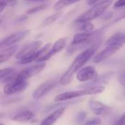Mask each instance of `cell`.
<instances>
[{
	"instance_id": "obj_23",
	"label": "cell",
	"mask_w": 125,
	"mask_h": 125,
	"mask_svg": "<svg viewBox=\"0 0 125 125\" xmlns=\"http://www.w3.org/2000/svg\"><path fill=\"white\" fill-rule=\"evenodd\" d=\"M78 24H81V26H80L81 30H83L86 32H91L94 29V24L92 23H91L90 21L81 23H78Z\"/></svg>"
},
{
	"instance_id": "obj_3",
	"label": "cell",
	"mask_w": 125,
	"mask_h": 125,
	"mask_svg": "<svg viewBox=\"0 0 125 125\" xmlns=\"http://www.w3.org/2000/svg\"><path fill=\"white\" fill-rule=\"evenodd\" d=\"M105 89L104 86H92L86 87L82 90L78 91H70L58 94L54 100L55 102H62L69 100L73 98L85 96V95H96L103 93Z\"/></svg>"
},
{
	"instance_id": "obj_29",
	"label": "cell",
	"mask_w": 125,
	"mask_h": 125,
	"mask_svg": "<svg viewBox=\"0 0 125 125\" xmlns=\"http://www.w3.org/2000/svg\"><path fill=\"white\" fill-rule=\"evenodd\" d=\"M114 7L119 8V7H122L125 6V0H117L114 3Z\"/></svg>"
},
{
	"instance_id": "obj_32",
	"label": "cell",
	"mask_w": 125,
	"mask_h": 125,
	"mask_svg": "<svg viewBox=\"0 0 125 125\" xmlns=\"http://www.w3.org/2000/svg\"><path fill=\"white\" fill-rule=\"evenodd\" d=\"M27 1H48V0H26Z\"/></svg>"
},
{
	"instance_id": "obj_5",
	"label": "cell",
	"mask_w": 125,
	"mask_h": 125,
	"mask_svg": "<svg viewBox=\"0 0 125 125\" xmlns=\"http://www.w3.org/2000/svg\"><path fill=\"white\" fill-rule=\"evenodd\" d=\"M29 32V30H22L7 37L0 42V50H4L7 48L15 45L17 42H20L21 40L25 38Z\"/></svg>"
},
{
	"instance_id": "obj_25",
	"label": "cell",
	"mask_w": 125,
	"mask_h": 125,
	"mask_svg": "<svg viewBox=\"0 0 125 125\" xmlns=\"http://www.w3.org/2000/svg\"><path fill=\"white\" fill-rule=\"evenodd\" d=\"M118 80L119 83L125 87V69L122 70V71H120V73L118 75Z\"/></svg>"
},
{
	"instance_id": "obj_8",
	"label": "cell",
	"mask_w": 125,
	"mask_h": 125,
	"mask_svg": "<svg viewBox=\"0 0 125 125\" xmlns=\"http://www.w3.org/2000/svg\"><path fill=\"white\" fill-rule=\"evenodd\" d=\"M97 31H91V32H79L77 33L74 37L71 42V45L73 46H83L86 45L89 42L94 40V37Z\"/></svg>"
},
{
	"instance_id": "obj_13",
	"label": "cell",
	"mask_w": 125,
	"mask_h": 125,
	"mask_svg": "<svg viewBox=\"0 0 125 125\" xmlns=\"http://www.w3.org/2000/svg\"><path fill=\"white\" fill-rule=\"evenodd\" d=\"M89 109L97 116L105 115L111 113L112 108L97 100H91L89 103Z\"/></svg>"
},
{
	"instance_id": "obj_33",
	"label": "cell",
	"mask_w": 125,
	"mask_h": 125,
	"mask_svg": "<svg viewBox=\"0 0 125 125\" xmlns=\"http://www.w3.org/2000/svg\"><path fill=\"white\" fill-rule=\"evenodd\" d=\"M4 8H5V7H4V6H1V5H0V13H1V12L4 10Z\"/></svg>"
},
{
	"instance_id": "obj_34",
	"label": "cell",
	"mask_w": 125,
	"mask_h": 125,
	"mask_svg": "<svg viewBox=\"0 0 125 125\" xmlns=\"http://www.w3.org/2000/svg\"><path fill=\"white\" fill-rule=\"evenodd\" d=\"M4 116V114H0V119H1V118H2Z\"/></svg>"
},
{
	"instance_id": "obj_17",
	"label": "cell",
	"mask_w": 125,
	"mask_h": 125,
	"mask_svg": "<svg viewBox=\"0 0 125 125\" xmlns=\"http://www.w3.org/2000/svg\"><path fill=\"white\" fill-rule=\"evenodd\" d=\"M17 48H18V46L13 45L12 47L4 49L3 51V52H1V53H0V64L4 63V62L7 61L16 52Z\"/></svg>"
},
{
	"instance_id": "obj_35",
	"label": "cell",
	"mask_w": 125,
	"mask_h": 125,
	"mask_svg": "<svg viewBox=\"0 0 125 125\" xmlns=\"http://www.w3.org/2000/svg\"><path fill=\"white\" fill-rule=\"evenodd\" d=\"M0 125H3L2 123H0Z\"/></svg>"
},
{
	"instance_id": "obj_26",
	"label": "cell",
	"mask_w": 125,
	"mask_h": 125,
	"mask_svg": "<svg viewBox=\"0 0 125 125\" xmlns=\"http://www.w3.org/2000/svg\"><path fill=\"white\" fill-rule=\"evenodd\" d=\"M86 117V112L81 111V112L78 113L77 116H76V122H77V123H78V124L82 123L85 120Z\"/></svg>"
},
{
	"instance_id": "obj_28",
	"label": "cell",
	"mask_w": 125,
	"mask_h": 125,
	"mask_svg": "<svg viewBox=\"0 0 125 125\" xmlns=\"http://www.w3.org/2000/svg\"><path fill=\"white\" fill-rule=\"evenodd\" d=\"M112 125H125V112L124 114Z\"/></svg>"
},
{
	"instance_id": "obj_10",
	"label": "cell",
	"mask_w": 125,
	"mask_h": 125,
	"mask_svg": "<svg viewBox=\"0 0 125 125\" xmlns=\"http://www.w3.org/2000/svg\"><path fill=\"white\" fill-rule=\"evenodd\" d=\"M45 62H37V64H33L29 67H26L19 72L18 74L23 78L28 80L29 78L39 74L45 67Z\"/></svg>"
},
{
	"instance_id": "obj_16",
	"label": "cell",
	"mask_w": 125,
	"mask_h": 125,
	"mask_svg": "<svg viewBox=\"0 0 125 125\" xmlns=\"http://www.w3.org/2000/svg\"><path fill=\"white\" fill-rule=\"evenodd\" d=\"M125 43V34L122 32H118L114 34L111 36L106 42V46H111V45H122Z\"/></svg>"
},
{
	"instance_id": "obj_7",
	"label": "cell",
	"mask_w": 125,
	"mask_h": 125,
	"mask_svg": "<svg viewBox=\"0 0 125 125\" xmlns=\"http://www.w3.org/2000/svg\"><path fill=\"white\" fill-rule=\"evenodd\" d=\"M97 78V73L93 66H86L82 67L76 75V78L80 82L93 81Z\"/></svg>"
},
{
	"instance_id": "obj_18",
	"label": "cell",
	"mask_w": 125,
	"mask_h": 125,
	"mask_svg": "<svg viewBox=\"0 0 125 125\" xmlns=\"http://www.w3.org/2000/svg\"><path fill=\"white\" fill-rule=\"evenodd\" d=\"M66 44H67L66 39H64V38H60L58 40H56L53 43V45L51 47L50 51L52 53L53 55H55L56 53L60 52L65 47Z\"/></svg>"
},
{
	"instance_id": "obj_4",
	"label": "cell",
	"mask_w": 125,
	"mask_h": 125,
	"mask_svg": "<svg viewBox=\"0 0 125 125\" xmlns=\"http://www.w3.org/2000/svg\"><path fill=\"white\" fill-rule=\"evenodd\" d=\"M7 82L4 87V93L6 95H12L24 91L29 86L27 80L21 78L18 73H13L4 80Z\"/></svg>"
},
{
	"instance_id": "obj_1",
	"label": "cell",
	"mask_w": 125,
	"mask_h": 125,
	"mask_svg": "<svg viewBox=\"0 0 125 125\" xmlns=\"http://www.w3.org/2000/svg\"><path fill=\"white\" fill-rule=\"evenodd\" d=\"M98 44L92 45L88 48L80 53L72 62L70 66L66 70V72L62 75L59 80V83L63 86H67L70 84L76 73H78L86 63L87 62L94 56V53L98 48Z\"/></svg>"
},
{
	"instance_id": "obj_6",
	"label": "cell",
	"mask_w": 125,
	"mask_h": 125,
	"mask_svg": "<svg viewBox=\"0 0 125 125\" xmlns=\"http://www.w3.org/2000/svg\"><path fill=\"white\" fill-rule=\"evenodd\" d=\"M59 83L56 79H49L41 83L32 93V97L35 100H39L45 96Z\"/></svg>"
},
{
	"instance_id": "obj_22",
	"label": "cell",
	"mask_w": 125,
	"mask_h": 125,
	"mask_svg": "<svg viewBox=\"0 0 125 125\" xmlns=\"http://www.w3.org/2000/svg\"><path fill=\"white\" fill-rule=\"evenodd\" d=\"M14 73V70L12 68H4L0 70V80H5L10 75Z\"/></svg>"
},
{
	"instance_id": "obj_11",
	"label": "cell",
	"mask_w": 125,
	"mask_h": 125,
	"mask_svg": "<svg viewBox=\"0 0 125 125\" xmlns=\"http://www.w3.org/2000/svg\"><path fill=\"white\" fill-rule=\"evenodd\" d=\"M42 45V42L40 40L30 42L21 48V49L16 53L15 58L18 60V59L37 51L38 49H40L41 48Z\"/></svg>"
},
{
	"instance_id": "obj_21",
	"label": "cell",
	"mask_w": 125,
	"mask_h": 125,
	"mask_svg": "<svg viewBox=\"0 0 125 125\" xmlns=\"http://www.w3.org/2000/svg\"><path fill=\"white\" fill-rule=\"evenodd\" d=\"M48 7V4H40V5H37L36 7H33L30 9H29L27 11H26V14L28 15H31V14H34L36 12H38L40 11H42L45 9H46Z\"/></svg>"
},
{
	"instance_id": "obj_27",
	"label": "cell",
	"mask_w": 125,
	"mask_h": 125,
	"mask_svg": "<svg viewBox=\"0 0 125 125\" xmlns=\"http://www.w3.org/2000/svg\"><path fill=\"white\" fill-rule=\"evenodd\" d=\"M101 125V119L100 118H93L87 121L84 125Z\"/></svg>"
},
{
	"instance_id": "obj_19",
	"label": "cell",
	"mask_w": 125,
	"mask_h": 125,
	"mask_svg": "<svg viewBox=\"0 0 125 125\" xmlns=\"http://www.w3.org/2000/svg\"><path fill=\"white\" fill-rule=\"evenodd\" d=\"M62 15V12L61 11H57L56 12L51 15L50 16L47 17L43 21L42 23H41L40 26L41 27H45V26H50L51 25L52 23H53L55 21H56L59 18H60V16Z\"/></svg>"
},
{
	"instance_id": "obj_30",
	"label": "cell",
	"mask_w": 125,
	"mask_h": 125,
	"mask_svg": "<svg viewBox=\"0 0 125 125\" xmlns=\"http://www.w3.org/2000/svg\"><path fill=\"white\" fill-rule=\"evenodd\" d=\"M98 1L99 0H87V4L89 6H93L95 4H97Z\"/></svg>"
},
{
	"instance_id": "obj_14",
	"label": "cell",
	"mask_w": 125,
	"mask_h": 125,
	"mask_svg": "<svg viewBox=\"0 0 125 125\" xmlns=\"http://www.w3.org/2000/svg\"><path fill=\"white\" fill-rule=\"evenodd\" d=\"M65 109L66 108L63 107V108H60L56 110L51 114H50L48 116H47L40 123V125H53L57 120H59L62 116V115L64 114V113L65 111Z\"/></svg>"
},
{
	"instance_id": "obj_12",
	"label": "cell",
	"mask_w": 125,
	"mask_h": 125,
	"mask_svg": "<svg viewBox=\"0 0 125 125\" xmlns=\"http://www.w3.org/2000/svg\"><path fill=\"white\" fill-rule=\"evenodd\" d=\"M122 48V45H111V46H106V48L100 51L97 56L94 58L93 62L94 63H100L103 61L110 58L111 56H113L114 53H116L120 48Z\"/></svg>"
},
{
	"instance_id": "obj_24",
	"label": "cell",
	"mask_w": 125,
	"mask_h": 125,
	"mask_svg": "<svg viewBox=\"0 0 125 125\" xmlns=\"http://www.w3.org/2000/svg\"><path fill=\"white\" fill-rule=\"evenodd\" d=\"M17 4V0H0V5L6 7H14Z\"/></svg>"
},
{
	"instance_id": "obj_31",
	"label": "cell",
	"mask_w": 125,
	"mask_h": 125,
	"mask_svg": "<svg viewBox=\"0 0 125 125\" xmlns=\"http://www.w3.org/2000/svg\"><path fill=\"white\" fill-rule=\"evenodd\" d=\"M124 18H125V12H124V14H123L121 17H119V18H118L116 19V21H120V20L124 19Z\"/></svg>"
},
{
	"instance_id": "obj_20",
	"label": "cell",
	"mask_w": 125,
	"mask_h": 125,
	"mask_svg": "<svg viewBox=\"0 0 125 125\" xmlns=\"http://www.w3.org/2000/svg\"><path fill=\"white\" fill-rule=\"evenodd\" d=\"M81 0H59L53 6V10L56 11H60L67 6L75 4Z\"/></svg>"
},
{
	"instance_id": "obj_2",
	"label": "cell",
	"mask_w": 125,
	"mask_h": 125,
	"mask_svg": "<svg viewBox=\"0 0 125 125\" xmlns=\"http://www.w3.org/2000/svg\"><path fill=\"white\" fill-rule=\"evenodd\" d=\"M111 4H112L111 0H104L100 2H98L94 5H93L87 11L83 12L82 15L78 16L75 20L74 22L76 23H81L91 21L102 15L108 9V7L111 5Z\"/></svg>"
},
{
	"instance_id": "obj_15",
	"label": "cell",
	"mask_w": 125,
	"mask_h": 125,
	"mask_svg": "<svg viewBox=\"0 0 125 125\" xmlns=\"http://www.w3.org/2000/svg\"><path fill=\"white\" fill-rule=\"evenodd\" d=\"M34 117V114L29 110H24L15 114L11 119L14 122H26L31 120Z\"/></svg>"
},
{
	"instance_id": "obj_9",
	"label": "cell",
	"mask_w": 125,
	"mask_h": 125,
	"mask_svg": "<svg viewBox=\"0 0 125 125\" xmlns=\"http://www.w3.org/2000/svg\"><path fill=\"white\" fill-rule=\"evenodd\" d=\"M51 47V45L50 43H48L46 45H45L44 46L41 47L40 49H38L37 51L20 59L18 60V64L23 65V64H27L29 63H31L33 62H36L42 54H44L46 51H48Z\"/></svg>"
},
{
	"instance_id": "obj_36",
	"label": "cell",
	"mask_w": 125,
	"mask_h": 125,
	"mask_svg": "<svg viewBox=\"0 0 125 125\" xmlns=\"http://www.w3.org/2000/svg\"><path fill=\"white\" fill-rule=\"evenodd\" d=\"M1 23V20H0V24Z\"/></svg>"
}]
</instances>
